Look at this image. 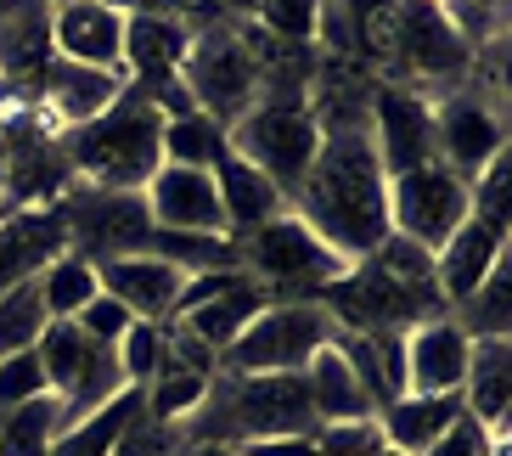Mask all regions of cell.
Wrapping results in <instances>:
<instances>
[{"mask_svg":"<svg viewBox=\"0 0 512 456\" xmlns=\"http://www.w3.org/2000/svg\"><path fill=\"white\" fill-rule=\"evenodd\" d=\"M287 203L332 254H344L349 265L372 259L377 243L389 237V175L377 164L372 130L321 136L316 164Z\"/></svg>","mask_w":512,"mask_h":456,"instance_id":"6da1fadb","label":"cell"},{"mask_svg":"<svg viewBox=\"0 0 512 456\" xmlns=\"http://www.w3.org/2000/svg\"><path fill=\"white\" fill-rule=\"evenodd\" d=\"M164 113L124 85V96L107 107L102 119L79 124L62 136V164L68 175H79L85 186H102V192H141V186L164 169Z\"/></svg>","mask_w":512,"mask_h":456,"instance_id":"7a4b0ae2","label":"cell"},{"mask_svg":"<svg viewBox=\"0 0 512 456\" xmlns=\"http://www.w3.org/2000/svg\"><path fill=\"white\" fill-rule=\"evenodd\" d=\"M237 265L271 299H321L349 271V259L332 254L293 209L265 220V226H254L248 237H237Z\"/></svg>","mask_w":512,"mask_h":456,"instance_id":"3957f363","label":"cell"},{"mask_svg":"<svg viewBox=\"0 0 512 456\" xmlns=\"http://www.w3.org/2000/svg\"><path fill=\"white\" fill-rule=\"evenodd\" d=\"M338 338V321L321 299H271L226 350L220 366L226 378H259V372H304L310 355Z\"/></svg>","mask_w":512,"mask_h":456,"instance_id":"277c9868","label":"cell"},{"mask_svg":"<svg viewBox=\"0 0 512 456\" xmlns=\"http://www.w3.org/2000/svg\"><path fill=\"white\" fill-rule=\"evenodd\" d=\"M181 85L192 91L197 113H209L214 124H237L248 107L265 102V74H259V57L248 46L242 23H197L192 46L181 62Z\"/></svg>","mask_w":512,"mask_h":456,"instance_id":"5b68a950","label":"cell"},{"mask_svg":"<svg viewBox=\"0 0 512 456\" xmlns=\"http://www.w3.org/2000/svg\"><path fill=\"white\" fill-rule=\"evenodd\" d=\"M226 136L242 164L271 175L282 198L299 192V181L310 175V164H316V152H321V130L304 102H259L231 124Z\"/></svg>","mask_w":512,"mask_h":456,"instance_id":"8992f818","label":"cell"},{"mask_svg":"<svg viewBox=\"0 0 512 456\" xmlns=\"http://www.w3.org/2000/svg\"><path fill=\"white\" fill-rule=\"evenodd\" d=\"M389 68L394 85H451L473 68V46L462 40L445 6H428V0H400L394 6V29H389Z\"/></svg>","mask_w":512,"mask_h":456,"instance_id":"52a82bcc","label":"cell"},{"mask_svg":"<svg viewBox=\"0 0 512 456\" xmlns=\"http://www.w3.org/2000/svg\"><path fill=\"white\" fill-rule=\"evenodd\" d=\"M152 231V214L141 192H102V186H79L62 203V237L68 254H79L85 265H107V259L141 254Z\"/></svg>","mask_w":512,"mask_h":456,"instance_id":"ba28073f","label":"cell"},{"mask_svg":"<svg viewBox=\"0 0 512 456\" xmlns=\"http://www.w3.org/2000/svg\"><path fill=\"white\" fill-rule=\"evenodd\" d=\"M462 220H467V181H456L439 158L406 169V175H389V231L394 237L439 248Z\"/></svg>","mask_w":512,"mask_h":456,"instance_id":"9c48e42d","label":"cell"},{"mask_svg":"<svg viewBox=\"0 0 512 456\" xmlns=\"http://www.w3.org/2000/svg\"><path fill=\"white\" fill-rule=\"evenodd\" d=\"M428 107H434V158L456 181H473L490 158L507 152V113H496V96L451 91Z\"/></svg>","mask_w":512,"mask_h":456,"instance_id":"30bf717a","label":"cell"},{"mask_svg":"<svg viewBox=\"0 0 512 456\" xmlns=\"http://www.w3.org/2000/svg\"><path fill=\"white\" fill-rule=\"evenodd\" d=\"M372 147L383 175L434 164V107L411 85H372Z\"/></svg>","mask_w":512,"mask_h":456,"instance_id":"8fae6325","label":"cell"},{"mask_svg":"<svg viewBox=\"0 0 512 456\" xmlns=\"http://www.w3.org/2000/svg\"><path fill=\"white\" fill-rule=\"evenodd\" d=\"M147 198L152 226L164 231H226V209H220V186H214V169H181V164H164L141 186Z\"/></svg>","mask_w":512,"mask_h":456,"instance_id":"7c38bea8","label":"cell"},{"mask_svg":"<svg viewBox=\"0 0 512 456\" xmlns=\"http://www.w3.org/2000/svg\"><path fill=\"white\" fill-rule=\"evenodd\" d=\"M51 51L62 62H85V68H113V74H124V12H113L102 0L51 6Z\"/></svg>","mask_w":512,"mask_h":456,"instance_id":"4fadbf2b","label":"cell"},{"mask_svg":"<svg viewBox=\"0 0 512 456\" xmlns=\"http://www.w3.org/2000/svg\"><path fill=\"white\" fill-rule=\"evenodd\" d=\"M473 338L451 316H434L406 333V395H462Z\"/></svg>","mask_w":512,"mask_h":456,"instance_id":"5bb4252c","label":"cell"},{"mask_svg":"<svg viewBox=\"0 0 512 456\" xmlns=\"http://www.w3.org/2000/svg\"><path fill=\"white\" fill-rule=\"evenodd\" d=\"M96 282H102L107 299H119L136 321H169L175 304H181V288H186V276L152 254L107 259V265H96Z\"/></svg>","mask_w":512,"mask_h":456,"instance_id":"9a60e30c","label":"cell"},{"mask_svg":"<svg viewBox=\"0 0 512 456\" xmlns=\"http://www.w3.org/2000/svg\"><path fill=\"white\" fill-rule=\"evenodd\" d=\"M507 406H512V344L507 338H473L462 378V411L490 434V451L507 445Z\"/></svg>","mask_w":512,"mask_h":456,"instance_id":"2e32d148","label":"cell"},{"mask_svg":"<svg viewBox=\"0 0 512 456\" xmlns=\"http://www.w3.org/2000/svg\"><path fill=\"white\" fill-rule=\"evenodd\" d=\"M501 254H507V237L467 214L462 226L434 248V288H439V299H445V310H456V304L473 299V288L496 271Z\"/></svg>","mask_w":512,"mask_h":456,"instance_id":"e0dca14e","label":"cell"},{"mask_svg":"<svg viewBox=\"0 0 512 456\" xmlns=\"http://www.w3.org/2000/svg\"><path fill=\"white\" fill-rule=\"evenodd\" d=\"M51 62H57V51H51L46 0H17L12 12H0V85L40 91Z\"/></svg>","mask_w":512,"mask_h":456,"instance_id":"ac0fdd59","label":"cell"},{"mask_svg":"<svg viewBox=\"0 0 512 456\" xmlns=\"http://www.w3.org/2000/svg\"><path fill=\"white\" fill-rule=\"evenodd\" d=\"M62 248H68V237H62V209L0 214V293H12L17 282H34Z\"/></svg>","mask_w":512,"mask_h":456,"instance_id":"d6986e66","label":"cell"},{"mask_svg":"<svg viewBox=\"0 0 512 456\" xmlns=\"http://www.w3.org/2000/svg\"><path fill=\"white\" fill-rule=\"evenodd\" d=\"M265 304H271V293L259 288L254 276H248V271H231L226 282H220V288L209 293V299H197V304H186V310H175L169 321H181L186 333L203 338V344H209V350L220 355V350L231 344V338H237L242 327H248V321L259 316V310H265Z\"/></svg>","mask_w":512,"mask_h":456,"instance_id":"ffe728a7","label":"cell"},{"mask_svg":"<svg viewBox=\"0 0 512 456\" xmlns=\"http://www.w3.org/2000/svg\"><path fill=\"white\" fill-rule=\"evenodd\" d=\"M124 85L130 79L113 74V68H85V62H51L46 68V85H40V96H46L51 119L62 124V130H79V124L102 119L107 107L124 96Z\"/></svg>","mask_w":512,"mask_h":456,"instance_id":"44dd1931","label":"cell"},{"mask_svg":"<svg viewBox=\"0 0 512 456\" xmlns=\"http://www.w3.org/2000/svg\"><path fill=\"white\" fill-rule=\"evenodd\" d=\"M186 46H192L186 17H124V79L130 85H164V79L181 74Z\"/></svg>","mask_w":512,"mask_h":456,"instance_id":"7402d4cb","label":"cell"},{"mask_svg":"<svg viewBox=\"0 0 512 456\" xmlns=\"http://www.w3.org/2000/svg\"><path fill=\"white\" fill-rule=\"evenodd\" d=\"M214 186H220V209H226V231L231 237H248L254 226L287 214V198L276 192L271 175H259L254 164H242L237 152H226L214 164Z\"/></svg>","mask_w":512,"mask_h":456,"instance_id":"603a6c76","label":"cell"},{"mask_svg":"<svg viewBox=\"0 0 512 456\" xmlns=\"http://www.w3.org/2000/svg\"><path fill=\"white\" fill-rule=\"evenodd\" d=\"M456 417H462V395H400L377 411V428H383V445L422 456Z\"/></svg>","mask_w":512,"mask_h":456,"instance_id":"cb8c5ba5","label":"cell"},{"mask_svg":"<svg viewBox=\"0 0 512 456\" xmlns=\"http://www.w3.org/2000/svg\"><path fill=\"white\" fill-rule=\"evenodd\" d=\"M304 383H310L316 423H361V417H377L372 395L361 389V378L349 372V361L332 350V344L310 355V366H304Z\"/></svg>","mask_w":512,"mask_h":456,"instance_id":"d4e9b609","label":"cell"},{"mask_svg":"<svg viewBox=\"0 0 512 456\" xmlns=\"http://www.w3.org/2000/svg\"><path fill=\"white\" fill-rule=\"evenodd\" d=\"M141 254L175 265L181 276L242 271V265H237V237H220V231H164V226H152Z\"/></svg>","mask_w":512,"mask_h":456,"instance_id":"484cf974","label":"cell"},{"mask_svg":"<svg viewBox=\"0 0 512 456\" xmlns=\"http://www.w3.org/2000/svg\"><path fill=\"white\" fill-rule=\"evenodd\" d=\"M141 389H124V395H113L107 406H96L91 417H79V423H68L51 440V456H113V445L124 440V428L141 417Z\"/></svg>","mask_w":512,"mask_h":456,"instance_id":"4316f807","label":"cell"},{"mask_svg":"<svg viewBox=\"0 0 512 456\" xmlns=\"http://www.w3.org/2000/svg\"><path fill=\"white\" fill-rule=\"evenodd\" d=\"M62 434V400L40 395L0 411V456H51V440Z\"/></svg>","mask_w":512,"mask_h":456,"instance_id":"83f0119b","label":"cell"},{"mask_svg":"<svg viewBox=\"0 0 512 456\" xmlns=\"http://www.w3.org/2000/svg\"><path fill=\"white\" fill-rule=\"evenodd\" d=\"M164 164L181 169H214L231 152L226 124H214L209 113H181V119H164Z\"/></svg>","mask_w":512,"mask_h":456,"instance_id":"f1b7e54d","label":"cell"},{"mask_svg":"<svg viewBox=\"0 0 512 456\" xmlns=\"http://www.w3.org/2000/svg\"><path fill=\"white\" fill-rule=\"evenodd\" d=\"M34 288H40V304H46L51 321H74L102 293V282H96V265H85L79 254H57L46 271L34 276Z\"/></svg>","mask_w":512,"mask_h":456,"instance_id":"f546056e","label":"cell"},{"mask_svg":"<svg viewBox=\"0 0 512 456\" xmlns=\"http://www.w3.org/2000/svg\"><path fill=\"white\" fill-rule=\"evenodd\" d=\"M451 321L467 338H507V321H512V265H507V254H501L496 271L473 288V299L456 304Z\"/></svg>","mask_w":512,"mask_h":456,"instance_id":"4dcf8cb0","label":"cell"},{"mask_svg":"<svg viewBox=\"0 0 512 456\" xmlns=\"http://www.w3.org/2000/svg\"><path fill=\"white\" fill-rule=\"evenodd\" d=\"M91 350H96V338H85L74 321H46V333L34 338V361H40V372H46V389H51L57 400L74 389V378L85 372Z\"/></svg>","mask_w":512,"mask_h":456,"instance_id":"1f68e13d","label":"cell"},{"mask_svg":"<svg viewBox=\"0 0 512 456\" xmlns=\"http://www.w3.org/2000/svg\"><path fill=\"white\" fill-rule=\"evenodd\" d=\"M46 304H40V288L34 282H17L12 293H0V361L6 355L34 350V338L46 333Z\"/></svg>","mask_w":512,"mask_h":456,"instance_id":"d6a6232c","label":"cell"},{"mask_svg":"<svg viewBox=\"0 0 512 456\" xmlns=\"http://www.w3.org/2000/svg\"><path fill=\"white\" fill-rule=\"evenodd\" d=\"M209 395V378H197V372H158V378L141 389V406H147L152 423H181L203 406Z\"/></svg>","mask_w":512,"mask_h":456,"instance_id":"836d02e7","label":"cell"},{"mask_svg":"<svg viewBox=\"0 0 512 456\" xmlns=\"http://www.w3.org/2000/svg\"><path fill=\"white\" fill-rule=\"evenodd\" d=\"M113 355L124 366V383L130 389H147L158 378V366H164V321H130L124 338L113 344Z\"/></svg>","mask_w":512,"mask_h":456,"instance_id":"e575fe53","label":"cell"},{"mask_svg":"<svg viewBox=\"0 0 512 456\" xmlns=\"http://www.w3.org/2000/svg\"><path fill=\"white\" fill-rule=\"evenodd\" d=\"M254 29H265L282 46H310L316 40V12L321 0H254Z\"/></svg>","mask_w":512,"mask_h":456,"instance_id":"d590c367","label":"cell"},{"mask_svg":"<svg viewBox=\"0 0 512 456\" xmlns=\"http://www.w3.org/2000/svg\"><path fill=\"white\" fill-rule=\"evenodd\" d=\"M192 445H186L181 423H152L147 411H141L136 423L124 428V440L113 445V456H186Z\"/></svg>","mask_w":512,"mask_h":456,"instance_id":"8d00e7d4","label":"cell"},{"mask_svg":"<svg viewBox=\"0 0 512 456\" xmlns=\"http://www.w3.org/2000/svg\"><path fill=\"white\" fill-rule=\"evenodd\" d=\"M372 265L377 271H389L394 282H434V248L411 243V237H394V231L377 243Z\"/></svg>","mask_w":512,"mask_h":456,"instance_id":"74e56055","label":"cell"},{"mask_svg":"<svg viewBox=\"0 0 512 456\" xmlns=\"http://www.w3.org/2000/svg\"><path fill=\"white\" fill-rule=\"evenodd\" d=\"M310 440H316V456H372L383 445V428H377V417H361V423H321Z\"/></svg>","mask_w":512,"mask_h":456,"instance_id":"f35d334b","label":"cell"},{"mask_svg":"<svg viewBox=\"0 0 512 456\" xmlns=\"http://www.w3.org/2000/svg\"><path fill=\"white\" fill-rule=\"evenodd\" d=\"M40 395H51V389H46V372H40L34 350L6 355V361H0V411L23 406V400H40Z\"/></svg>","mask_w":512,"mask_h":456,"instance_id":"ab89813d","label":"cell"},{"mask_svg":"<svg viewBox=\"0 0 512 456\" xmlns=\"http://www.w3.org/2000/svg\"><path fill=\"white\" fill-rule=\"evenodd\" d=\"M130 321H136V316H130V310H124L119 299H107V293H96V299H91V304H85V310L74 316V327H79L85 338H96V344H119Z\"/></svg>","mask_w":512,"mask_h":456,"instance_id":"60d3db41","label":"cell"},{"mask_svg":"<svg viewBox=\"0 0 512 456\" xmlns=\"http://www.w3.org/2000/svg\"><path fill=\"white\" fill-rule=\"evenodd\" d=\"M422 456H490V434H484V428L462 411V417H456V423L445 428V434H439Z\"/></svg>","mask_w":512,"mask_h":456,"instance_id":"b9f144b4","label":"cell"},{"mask_svg":"<svg viewBox=\"0 0 512 456\" xmlns=\"http://www.w3.org/2000/svg\"><path fill=\"white\" fill-rule=\"evenodd\" d=\"M237 456H316V440H248L231 445Z\"/></svg>","mask_w":512,"mask_h":456,"instance_id":"7bdbcfd3","label":"cell"},{"mask_svg":"<svg viewBox=\"0 0 512 456\" xmlns=\"http://www.w3.org/2000/svg\"><path fill=\"white\" fill-rule=\"evenodd\" d=\"M102 6H113V12L136 17V12H152V17H186L192 12V0H102Z\"/></svg>","mask_w":512,"mask_h":456,"instance_id":"ee69618b","label":"cell"},{"mask_svg":"<svg viewBox=\"0 0 512 456\" xmlns=\"http://www.w3.org/2000/svg\"><path fill=\"white\" fill-rule=\"evenodd\" d=\"M338 6H344V12L355 17V23H372V17L394 12V6H400V0H338Z\"/></svg>","mask_w":512,"mask_h":456,"instance_id":"f6af8a7d","label":"cell"},{"mask_svg":"<svg viewBox=\"0 0 512 456\" xmlns=\"http://www.w3.org/2000/svg\"><path fill=\"white\" fill-rule=\"evenodd\" d=\"M186 456H237V451H231V445H192Z\"/></svg>","mask_w":512,"mask_h":456,"instance_id":"bcb514c9","label":"cell"},{"mask_svg":"<svg viewBox=\"0 0 512 456\" xmlns=\"http://www.w3.org/2000/svg\"><path fill=\"white\" fill-rule=\"evenodd\" d=\"M372 456H406V451H394V445H377V451Z\"/></svg>","mask_w":512,"mask_h":456,"instance_id":"7dc6e473","label":"cell"},{"mask_svg":"<svg viewBox=\"0 0 512 456\" xmlns=\"http://www.w3.org/2000/svg\"><path fill=\"white\" fill-rule=\"evenodd\" d=\"M12 6H17V0H0V12H12Z\"/></svg>","mask_w":512,"mask_h":456,"instance_id":"c3c4849f","label":"cell"}]
</instances>
